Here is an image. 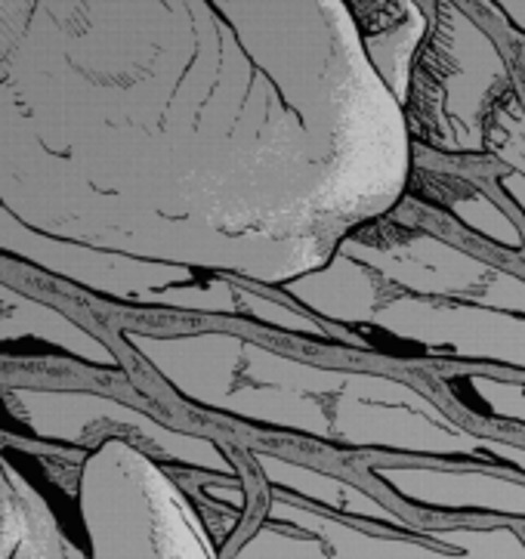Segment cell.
<instances>
[{
    "instance_id": "obj_5",
    "label": "cell",
    "mask_w": 525,
    "mask_h": 559,
    "mask_svg": "<svg viewBox=\"0 0 525 559\" xmlns=\"http://www.w3.org/2000/svg\"><path fill=\"white\" fill-rule=\"evenodd\" d=\"M0 343L7 346H50L87 365L118 368V356L87 328L72 322L65 312L35 297L22 294L13 285L0 282Z\"/></svg>"
},
{
    "instance_id": "obj_2",
    "label": "cell",
    "mask_w": 525,
    "mask_h": 559,
    "mask_svg": "<svg viewBox=\"0 0 525 559\" xmlns=\"http://www.w3.org/2000/svg\"><path fill=\"white\" fill-rule=\"evenodd\" d=\"M74 69L103 84H136L180 69L182 22L167 0H37Z\"/></svg>"
},
{
    "instance_id": "obj_1",
    "label": "cell",
    "mask_w": 525,
    "mask_h": 559,
    "mask_svg": "<svg viewBox=\"0 0 525 559\" xmlns=\"http://www.w3.org/2000/svg\"><path fill=\"white\" fill-rule=\"evenodd\" d=\"M77 510L93 557L207 554L189 507L130 439H106L87 454Z\"/></svg>"
},
{
    "instance_id": "obj_7",
    "label": "cell",
    "mask_w": 525,
    "mask_h": 559,
    "mask_svg": "<svg viewBox=\"0 0 525 559\" xmlns=\"http://www.w3.org/2000/svg\"><path fill=\"white\" fill-rule=\"evenodd\" d=\"M0 483H3V469H0Z\"/></svg>"
},
{
    "instance_id": "obj_4",
    "label": "cell",
    "mask_w": 525,
    "mask_h": 559,
    "mask_svg": "<svg viewBox=\"0 0 525 559\" xmlns=\"http://www.w3.org/2000/svg\"><path fill=\"white\" fill-rule=\"evenodd\" d=\"M0 557H84L56 523L50 501L0 451Z\"/></svg>"
},
{
    "instance_id": "obj_3",
    "label": "cell",
    "mask_w": 525,
    "mask_h": 559,
    "mask_svg": "<svg viewBox=\"0 0 525 559\" xmlns=\"http://www.w3.org/2000/svg\"><path fill=\"white\" fill-rule=\"evenodd\" d=\"M0 402L7 417L37 439H53L87 451L103 445L106 439H130V442H143L164 457H177V461L195 457L192 442L164 430L162 424L148 420L136 408L96 393L0 380Z\"/></svg>"
},
{
    "instance_id": "obj_6",
    "label": "cell",
    "mask_w": 525,
    "mask_h": 559,
    "mask_svg": "<svg viewBox=\"0 0 525 559\" xmlns=\"http://www.w3.org/2000/svg\"><path fill=\"white\" fill-rule=\"evenodd\" d=\"M37 0H0V59L28 32Z\"/></svg>"
}]
</instances>
